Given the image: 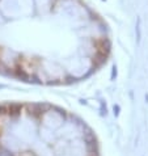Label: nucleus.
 <instances>
[{
  "mask_svg": "<svg viewBox=\"0 0 148 156\" xmlns=\"http://www.w3.org/2000/svg\"><path fill=\"white\" fill-rule=\"evenodd\" d=\"M109 54L108 26L83 0H0V74L64 85L89 78Z\"/></svg>",
  "mask_w": 148,
  "mask_h": 156,
  "instance_id": "f257e3e1",
  "label": "nucleus"
},
{
  "mask_svg": "<svg viewBox=\"0 0 148 156\" xmlns=\"http://www.w3.org/2000/svg\"><path fill=\"white\" fill-rule=\"evenodd\" d=\"M0 156H100L94 132L62 108L34 102L0 105Z\"/></svg>",
  "mask_w": 148,
  "mask_h": 156,
  "instance_id": "f03ea898",
  "label": "nucleus"
}]
</instances>
